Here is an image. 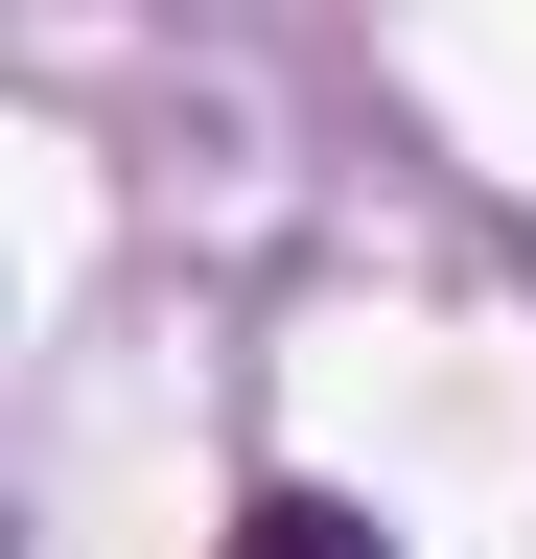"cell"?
Listing matches in <instances>:
<instances>
[{"label":"cell","instance_id":"6da1fadb","mask_svg":"<svg viewBox=\"0 0 536 559\" xmlns=\"http://www.w3.org/2000/svg\"><path fill=\"white\" fill-rule=\"evenodd\" d=\"M234 559H396V536L350 513V489H257V513H234Z\"/></svg>","mask_w":536,"mask_h":559}]
</instances>
